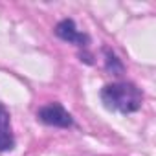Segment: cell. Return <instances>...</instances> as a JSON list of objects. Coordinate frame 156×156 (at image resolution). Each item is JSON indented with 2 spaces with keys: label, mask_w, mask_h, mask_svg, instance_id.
<instances>
[{
  "label": "cell",
  "mask_w": 156,
  "mask_h": 156,
  "mask_svg": "<svg viewBox=\"0 0 156 156\" xmlns=\"http://www.w3.org/2000/svg\"><path fill=\"white\" fill-rule=\"evenodd\" d=\"M55 35L66 42H72V44H77L79 48H88L90 44V39L88 35L81 33L79 30L75 28V22L72 19H64L61 20L57 26H55Z\"/></svg>",
  "instance_id": "3"
},
{
  "label": "cell",
  "mask_w": 156,
  "mask_h": 156,
  "mask_svg": "<svg viewBox=\"0 0 156 156\" xmlns=\"http://www.w3.org/2000/svg\"><path fill=\"white\" fill-rule=\"evenodd\" d=\"M101 101L105 108L118 110L121 114H132L141 108L143 96L132 83H112L103 87Z\"/></svg>",
  "instance_id": "1"
},
{
  "label": "cell",
  "mask_w": 156,
  "mask_h": 156,
  "mask_svg": "<svg viewBox=\"0 0 156 156\" xmlns=\"http://www.w3.org/2000/svg\"><path fill=\"white\" fill-rule=\"evenodd\" d=\"M15 147V138L9 125V114L4 105H0V152L11 151Z\"/></svg>",
  "instance_id": "4"
},
{
  "label": "cell",
  "mask_w": 156,
  "mask_h": 156,
  "mask_svg": "<svg viewBox=\"0 0 156 156\" xmlns=\"http://www.w3.org/2000/svg\"><path fill=\"white\" fill-rule=\"evenodd\" d=\"M37 119L42 121L44 125H50V127H61V129H68L73 125V118L72 114L59 103H51V105H46L42 108H39L37 112Z\"/></svg>",
  "instance_id": "2"
},
{
  "label": "cell",
  "mask_w": 156,
  "mask_h": 156,
  "mask_svg": "<svg viewBox=\"0 0 156 156\" xmlns=\"http://www.w3.org/2000/svg\"><path fill=\"white\" fill-rule=\"evenodd\" d=\"M105 57H107V70H110L112 73H121L123 72V64L119 62V59L110 50H105Z\"/></svg>",
  "instance_id": "5"
}]
</instances>
